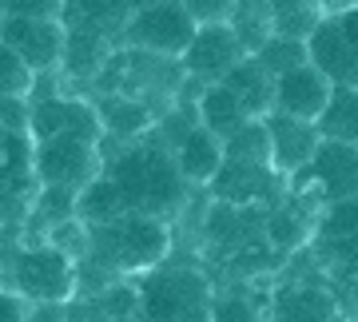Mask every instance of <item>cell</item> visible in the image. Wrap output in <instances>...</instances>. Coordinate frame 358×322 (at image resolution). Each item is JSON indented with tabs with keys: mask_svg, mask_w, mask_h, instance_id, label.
<instances>
[{
	"mask_svg": "<svg viewBox=\"0 0 358 322\" xmlns=\"http://www.w3.org/2000/svg\"><path fill=\"white\" fill-rule=\"evenodd\" d=\"M0 60H4V84H0L4 96H32V92H36L40 72L28 64L20 52H13L8 44H4V48H0Z\"/></svg>",
	"mask_w": 358,
	"mask_h": 322,
	"instance_id": "cell-30",
	"label": "cell"
},
{
	"mask_svg": "<svg viewBox=\"0 0 358 322\" xmlns=\"http://www.w3.org/2000/svg\"><path fill=\"white\" fill-rule=\"evenodd\" d=\"M108 175L124 187V195L136 211H152V215H164V219H171L179 207L187 203V187H192V180L179 168L176 152L164 140H148V143L131 140L124 155L108 159Z\"/></svg>",
	"mask_w": 358,
	"mask_h": 322,
	"instance_id": "cell-2",
	"label": "cell"
},
{
	"mask_svg": "<svg viewBox=\"0 0 358 322\" xmlns=\"http://www.w3.org/2000/svg\"><path fill=\"white\" fill-rule=\"evenodd\" d=\"M331 96H334V80L319 64H310V60L275 80L279 112H291V116H303V119H319L327 112Z\"/></svg>",
	"mask_w": 358,
	"mask_h": 322,
	"instance_id": "cell-12",
	"label": "cell"
},
{
	"mask_svg": "<svg viewBox=\"0 0 358 322\" xmlns=\"http://www.w3.org/2000/svg\"><path fill=\"white\" fill-rule=\"evenodd\" d=\"M243 56H251V52L243 48V40L231 28V20H211V24H199L192 48L183 52L179 60H183V72H187V76L203 80V84H215V80L227 76Z\"/></svg>",
	"mask_w": 358,
	"mask_h": 322,
	"instance_id": "cell-8",
	"label": "cell"
},
{
	"mask_svg": "<svg viewBox=\"0 0 358 322\" xmlns=\"http://www.w3.org/2000/svg\"><path fill=\"white\" fill-rule=\"evenodd\" d=\"M100 116H103V128L108 136L120 143H131V140H143L152 131V108L131 96V92H120V96H108L100 100Z\"/></svg>",
	"mask_w": 358,
	"mask_h": 322,
	"instance_id": "cell-19",
	"label": "cell"
},
{
	"mask_svg": "<svg viewBox=\"0 0 358 322\" xmlns=\"http://www.w3.org/2000/svg\"><path fill=\"white\" fill-rule=\"evenodd\" d=\"M112 32L92 24H68V48H64V76L72 80H96L103 68L112 64Z\"/></svg>",
	"mask_w": 358,
	"mask_h": 322,
	"instance_id": "cell-16",
	"label": "cell"
},
{
	"mask_svg": "<svg viewBox=\"0 0 358 322\" xmlns=\"http://www.w3.org/2000/svg\"><path fill=\"white\" fill-rule=\"evenodd\" d=\"M140 298L143 319H211L215 314V295L207 275L176 263H159L143 275Z\"/></svg>",
	"mask_w": 358,
	"mask_h": 322,
	"instance_id": "cell-4",
	"label": "cell"
},
{
	"mask_svg": "<svg viewBox=\"0 0 358 322\" xmlns=\"http://www.w3.org/2000/svg\"><path fill=\"white\" fill-rule=\"evenodd\" d=\"M338 20H343V32H346L350 48H355V60H358V4L355 8H346V13H338Z\"/></svg>",
	"mask_w": 358,
	"mask_h": 322,
	"instance_id": "cell-34",
	"label": "cell"
},
{
	"mask_svg": "<svg viewBox=\"0 0 358 322\" xmlns=\"http://www.w3.org/2000/svg\"><path fill=\"white\" fill-rule=\"evenodd\" d=\"M319 131L327 140L358 143V84H334L331 103L319 116Z\"/></svg>",
	"mask_w": 358,
	"mask_h": 322,
	"instance_id": "cell-24",
	"label": "cell"
},
{
	"mask_svg": "<svg viewBox=\"0 0 358 322\" xmlns=\"http://www.w3.org/2000/svg\"><path fill=\"white\" fill-rule=\"evenodd\" d=\"M183 4L192 8V16L199 24H211V20H231L239 0H183Z\"/></svg>",
	"mask_w": 358,
	"mask_h": 322,
	"instance_id": "cell-32",
	"label": "cell"
},
{
	"mask_svg": "<svg viewBox=\"0 0 358 322\" xmlns=\"http://www.w3.org/2000/svg\"><path fill=\"white\" fill-rule=\"evenodd\" d=\"M282 175L271 163H251V159H235L227 155V163L219 168V175L211 180L215 199H231V203H255L263 195L275 191V183Z\"/></svg>",
	"mask_w": 358,
	"mask_h": 322,
	"instance_id": "cell-14",
	"label": "cell"
},
{
	"mask_svg": "<svg viewBox=\"0 0 358 322\" xmlns=\"http://www.w3.org/2000/svg\"><path fill=\"white\" fill-rule=\"evenodd\" d=\"M338 302L322 283H291L275 295V319H334Z\"/></svg>",
	"mask_w": 358,
	"mask_h": 322,
	"instance_id": "cell-21",
	"label": "cell"
},
{
	"mask_svg": "<svg viewBox=\"0 0 358 322\" xmlns=\"http://www.w3.org/2000/svg\"><path fill=\"white\" fill-rule=\"evenodd\" d=\"M319 243H343V239H358V195L350 199H334L322 207L319 215Z\"/></svg>",
	"mask_w": 358,
	"mask_h": 322,
	"instance_id": "cell-29",
	"label": "cell"
},
{
	"mask_svg": "<svg viewBox=\"0 0 358 322\" xmlns=\"http://www.w3.org/2000/svg\"><path fill=\"white\" fill-rule=\"evenodd\" d=\"M195 32H199V20L192 16V8L183 0H152V4L131 13L120 40L128 48H143V52H155V56H176L179 60L192 48Z\"/></svg>",
	"mask_w": 358,
	"mask_h": 322,
	"instance_id": "cell-5",
	"label": "cell"
},
{
	"mask_svg": "<svg viewBox=\"0 0 358 322\" xmlns=\"http://www.w3.org/2000/svg\"><path fill=\"white\" fill-rule=\"evenodd\" d=\"M0 44L20 52L36 72H60L68 48V20L64 16H13L0 20Z\"/></svg>",
	"mask_w": 358,
	"mask_h": 322,
	"instance_id": "cell-7",
	"label": "cell"
},
{
	"mask_svg": "<svg viewBox=\"0 0 358 322\" xmlns=\"http://www.w3.org/2000/svg\"><path fill=\"white\" fill-rule=\"evenodd\" d=\"M303 175H310V187H315L327 203L358 195V143L327 140V136H322L319 152H315V159H310V168L303 171Z\"/></svg>",
	"mask_w": 358,
	"mask_h": 322,
	"instance_id": "cell-11",
	"label": "cell"
},
{
	"mask_svg": "<svg viewBox=\"0 0 358 322\" xmlns=\"http://www.w3.org/2000/svg\"><path fill=\"white\" fill-rule=\"evenodd\" d=\"M195 108H199V124H203V128H211L215 136H223V140H231V136L243 128L247 119H255L251 112H247L243 96L231 88V84H223V80L207 84V88L199 92Z\"/></svg>",
	"mask_w": 358,
	"mask_h": 322,
	"instance_id": "cell-17",
	"label": "cell"
},
{
	"mask_svg": "<svg viewBox=\"0 0 358 322\" xmlns=\"http://www.w3.org/2000/svg\"><path fill=\"white\" fill-rule=\"evenodd\" d=\"M251 56H259V64H263L271 76L279 80L282 72H291V68L307 64V60H310V48H307V40H303V36H287V32H275V36H271L259 52H251Z\"/></svg>",
	"mask_w": 358,
	"mask_h": 322,
	"instance_id": "cell-27",
	"label": "cell"
},
{
	"mask_svg": "<svg viewBox=\"0 0 358 322\" xmlns=\"http://www.w3.org/2000/svg\"><path fill=\"white\" fill-rule=\"evenodd\" d=\"M211 319H255V302H247L239 295H227V298H215V314Z\"/></svg>",
	"mask_w": 358,
	"mask_h": 322,
	"instance_id": "cell-33",
	"label": "cell"
},
{
	"mask_svg": "<svg viewBox=\"0 0 358 322\" xmlns=\"http://www.w3.org/2000/svg\"><path fill=\"white\" fill-rule=\"evenodd\" d=\"M124 211H131L128 195H124V187L103 171L100 180H92L84 191L76 195V215L84 223H108L115 219V215H124Z\"/></svg>",
	"mask_w": 358,
	"mask_h": 322,
	"instance_id": "cell-22",
	"label": "cell"
},
{
	"mask_svg": "<svg viewBox=\"0 0 358 322\" xmlns=\"http://www.w3.org/2000/svg\"><path fill=\"white\" fill-rule=\"evenodd\" d=\"M223 84H231V88L243 96L247 112L255 119H267L271 112L279 108V100H275V76L259 64V56H243V60L223 76Z\"/></svg>",
	"mask_w": 358,
	"mask_h": 322,
	"instance_id": "cell-18",
	"label": "cell"
},
{
	"mask_svg": "<svg viewBox=\"0 0 358 322\" xmlns=\"http://www.w3.org/2000/svg\"><path fill=\"white\" fill-rule=\"evenodd\" d=\"M131 13H136V0H68L64 20L68 24H92L120 36L124 24L131 20Z\"/></svg>",
	"mask_w": 358,
	"mask_h": 322,
	"instance_id": "cell-23",
	"label": "cell"
},
{
	"mask_svg": "<svg viewBox=\"0 0 358 322\" xmlns=\"http://www.w3.org/2000/svg\"><path fill=\"white\" fill-rule=\"evenodd\" d=\"M4 286L28 295L36 307H44V302H72V295L80 291V258L68 255L64 247H56L52 239L28 243V247L8 243Z\"/></svg>",
	"mask_w": 358,
	"mask_h": 322,
	"instance_id": "cell-3",
	"label": "cell"
},
{
	"mask_svg": "<svg viewBox=\"0 0 358 322\" xmlns=\"http://www.w3.org/2000/svg\"><path fill=\"white\" fill-rule=\"evenodd\" d=\"M4 13L13 16H64L68 0H0Z\"/></svg>",
	"mask_w": 358,
	"mask_h": 322,
	"instance_id": "cell-31",
	"label": "cell"
},
{
	"mask_svg": "<svg viewBox=\"0 0 358 322\" xmlns=\"http://www.w3.org/2000/svg\"><path fill=\"white\" fill-rule=\"evenodd\" d=\"M263 235H267V243L282 255H291V251H303V247L319 235V219L307 215V211H299L294 203H282L275 211H267V219H263Z\"/></svg>",
	"mask_w": 358,
	"mask_h": 322,
	"instance_id": "cell-20",
	"label": "cell"
},
{
	"mask_svg": "<svg viewBox=\"0 0 358 322\" xmlns=\"http://www.w3.org/2000/svg\"><path fill=\"white\" fill-rule=\"evenodd\" d=\"M171 152H176L183 175H187L195 187H207V183L219 175V168L227 163V140L215 136L211 128H203V124H195Z\"/></svg>",
	"mask_w": 358,
	"mask_h": 322,
	"instance_id": "cell-15",
	"label": "cell"
},
{
	"mask_svg": "<svg viewBox=\"0 0 358 322\" xmlns=\"http://www.w3.org/2000/svg\"><path fill=\"white\" fill-rule=\"evenodd\" d=\"M271 13H275V28L279 32L307 40L322 24L327 8H322V0H271Z\"/></svg>",
	"mask_w": 358,
	"mask_h": 322,
	"instance_id": "cell-26",
	"label": "cell"
},
{
	"mask_svg": "<svg viewBox=\"0 0 358 322\" xmlns=\"http://www.w3.org/2000/svg\"><path fill=\"white\" fill-rule=\"evenodd\" d=\"M92 243H88V267H100L112 279L128 275H148L152 267L167 263L171 255V223L152 211H124L108 223H88Z\"/></svg>",
	"mask_w": 358,
	"mask_h": 322,
	"instance_id": "cell-1",
	"label": "cell"
},
{
	"mask_svg": "<svg viewBox=\"0 0 358 322\" xmlns=\"http://www.w3.org/2000/svg\"><path fill=\"white\" fill-rule=\"evenodd\" d=\"M267 128H271V147H275V171L282 180L303 175L322 143L319 119H303V116H291V112L275 108L267 116Z\"/></svg>",
	"mask_w": 358,
	"mask_h": 322,
	"instance_id": "cell-10",
	"label": "cell"
},
{
	"mask_svg": "<svg viewBox=\"0 0 358 322\" xmlns=\"http://www.w3.org/2000/svg\"><path fill=\"white\" fill-rule=\"evenodd\" d=\"M307 48H310V64H319L334 84H358V60H355V48L343 32V20L338 13H327L322 24L307 36Z\"/></svg>",
	"mask_w": 358,
	"mask_h": 322,
	"instance_id": "cell-13",
	"label": "cell"
},
{
	"mask_svg": "<svg viewBox=\"0 0 358 322\" xmlns=\"http://www.w3.org/2000/svg\"><path fill=\"white\" fill-rule=\"evenodd\" d=\"M231 28L239 32L247 52H259L279 28H275V13H271V0H239L235 13H231Z\"/></svg>",
	"mask_w": 358,
	"mask_h": 322,
	"instance_id": "cell-25",
	"label": "cell"
},
{
	"mask_svg": "<svg viewBox=\"0 0 358 322\" xmlns=\"http://www.w3.org/2000/svg\"><path fill=\"white\" fill-rule=\"evenodd\" d=\"M358 0H322V8L327 13H346V8H355Z\"/></svg>",
	"mask_w": 358,
	"mask_h": 322,
	"instance_id": "cell-35",
	"label": "cell"
},
{
	"mask_svg": "<svg viewBox=\"0 0 358 322\" xmlns=\"http://www.w3.org/2000/svg\"><path fill=\"white\" fill-rule=\"evenodd\" d=\"M32 131H36V140H44V136H84V140L96 143L108 136L100 103H88L80 96H60V92L32 100Z\"/></svg>",
	"mask_w": 358,
	"mask_h": 322,
	"instance_id": "cell-9",
	"label": "cell"
},
{
	"mask_svg": "<svg viewBox=\"0 0 358 322\" xmlns=\"http://www.w3.org/2000/svg\"><path fill=\"white\" fill-rule=\"evenodd\" d=\"M227 155L251 159V163H271V168H275V147H271L267 119H247L243 128L227 140Z\"/></svg>",
	"mask_w": 358,
	"mask_h": 322,
	"instance_id": "cell-28",
	"label": "cell"
},
{
	"mask_svg": "<svg viewBox=\"0 0 358 322\" xmlns=\"http://www.w3.org/2000/svg\"><path fill=\"white\" fill-rule=\"evenodd\" d=\"M108 171L100 143L84 136H44L36 143V175L48 187H72L84 191L92 180H100Z\"/></svg>",
	"mask_w": 358,
	"mask_h": 322,
	"instance_id": "cell-6",
	"label": "cell"
}]
</instances>
